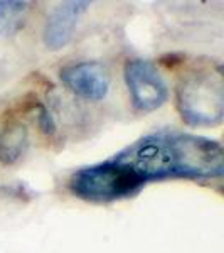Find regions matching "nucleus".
<instances>
[{"mask_svg": "<svg viewBox=\"0 0 224 253\" xmlns=\"http://www.w3.org/2000/svg\"><path fill=\"white\" fill-rule=\"evenodd\" d=\"M145 182L130 167L112 161L76 170L71 175L69 189L81 199L107 203L128 198L140 191Z\"/></svg>", "mask_w": 224, "mask_h": 253, "instance_id": "2", "label": "nucleus"}, {"mask_svg": "<svg viewBox=\"0 0 224 253\" xmlns=\"http://www.w3.org/2000/svg\"><path fill=\"white\" fill-rule=\"evenodd\" d=\"M61 80L75 95L88 101L103 100L110 89V73L98 61H83L64 68Z\"/></svg>", "mask_w": 224, "mask_h": 253, "instance_id": "5", "label": "nucleus"}, {"mask_svg": "<svg viewBox=\"0 0 224 253\" xmlns=\"http://www.w3.org/2000/svg\"><path fill=\"white\" fill-rule=\"evenodd\" d=\"M144 182L167 177L209 179L224 172V150L211 138L179 132L147 135L113 157Z\"/></svg>", "mask_w": 224, "mask_h": 253, "instance_id": "1", "label": "nucleus"}, {"mask_svg": "<svg viewBox=\"0 0 224 253\" xmlns=\"http://www.w3.org/2000/svg\"><path fill=\"white\" fill-rule=\"evenodd\" d=\"M88 7L89 2H83V0H69V2L58 3L47 15V20L44 24L42 41L46 47L58 51L68 46L76 24L81 15L88 10Z\"/></svg>", "mask_w": 224, "mask_h": 253, "instance_id": "6", "label": "nucleus"}, {"mask_svg": "<svg viewBox=\"0 0 224 253\" xmlns=\"http://www.w3.org/2000/svg\"><path fill=\"white\" fill-rule=\"evenodd\" d=\"M177 108L189 125H216L224 117V88L219 73L199 71L177 88Z\"/></svg>", "mask_w": 224, "mask_h": 253, "instance_id": "3", "label": "nucleus"}, {"mask_svg": "<svg viewBox=\"0 0 224 253\" xmlns=\"http://www.w3.org/2000/svg\"><path fill=\"white\" fill-rule=\"evenodd\" d=\"M27 5V2L19 0H0V39L14 34L19 29Z\"/></svg>", "mask_w": 224, "mask_h": 253, "instance_id": "8", "label": "nucleus"}, {"mask_svg": "<svg viewBox=\"0 0 224 253\" xmlns=\"http://www.w3.org/2000/svg\"><path fill=\"white\" fill-rule=\"evenodd\" d=\"M125 81L133 105L142 112L160 108L169 98V89L152 61L132 59L125 64Z\"/></svg>", "mask_w": 224, "mask_h": 253, "instance_id": "4", "label": "nucleus"}, {"mask_svg": "<svg viewBox=\"0 0 224 253\" xmlns=\"http://www.w3.org/2000/svg\"><path fill=\"white\" fill-rule=\"evenodd\" d=\"M27 147V130L24 125H14L0 133V161L12 164L22 156Z\"/></svg>", "mask_w": 224, "mask_h": 253, "instance_id": "7", "label": "nucleus"}, {"mask_svg": "<svg viewBox=\"0 0 224 253\" xmlns=\"http://www.w3.org/2000/svg\"><path fill=\"white\" fill-rule=\"evenodd\" d=\"M37 124L40 126V130H42L46 135H51V133H54V130H56L54 120H52L51 113H49L46 108H40L39 117H37Z\"/></svg>", "mask_w": 224, "mask_h": 253, "instance_id": "9", "label": "nucleus"}]
</instances>
